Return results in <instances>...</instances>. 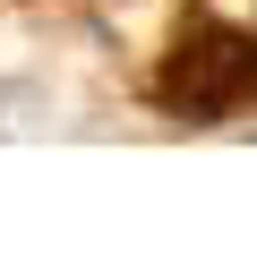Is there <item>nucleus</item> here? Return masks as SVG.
Here are the masks:
<instances>
[]
</instances>
